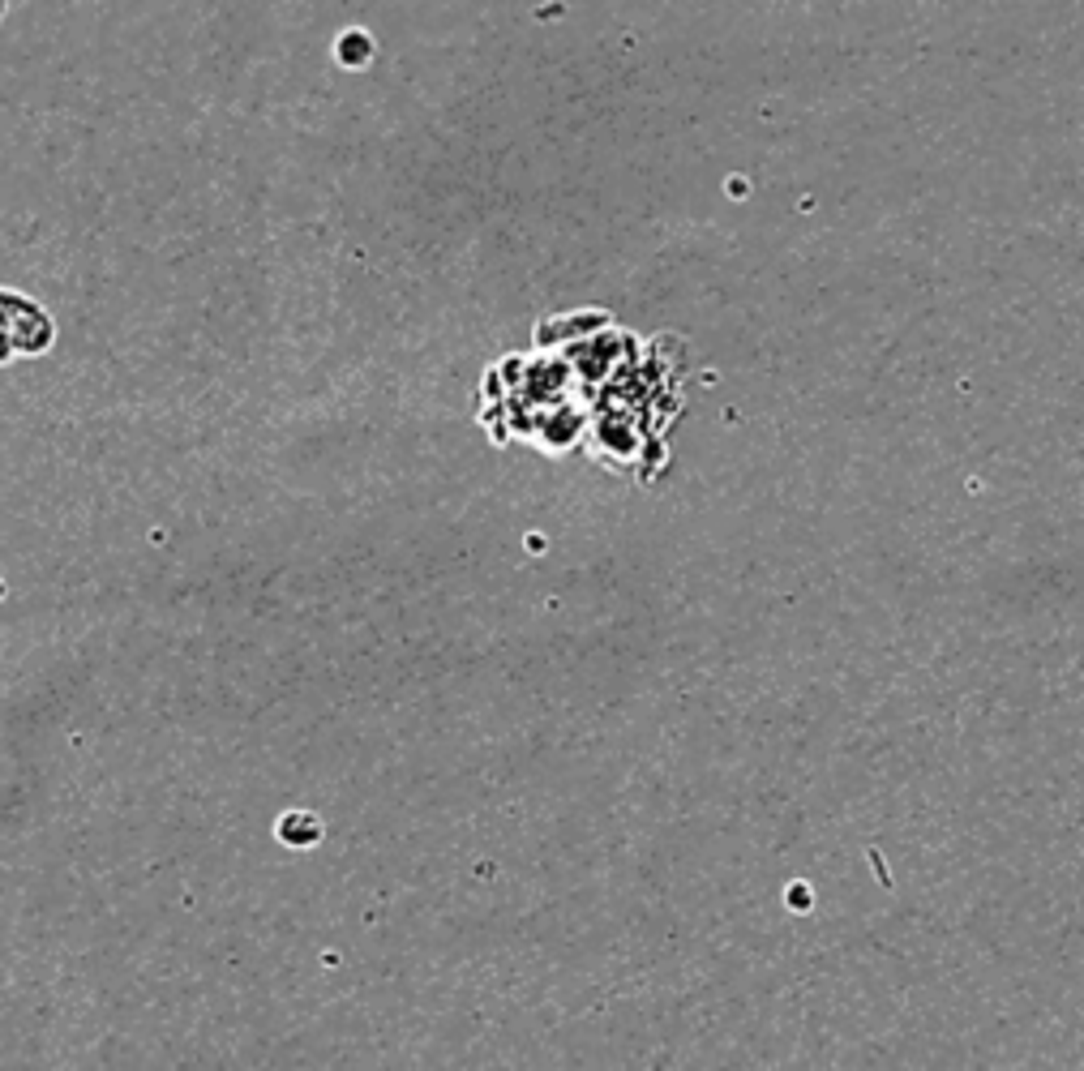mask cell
I'll use <instances>...</instances> for the list:
<instances>
[{"instance_id":"obj_2","label":"cell","mask_w":1084,"mask_h":1071,"mask_svg":"<svg viewBox=\"0 0 1084 1071\" xmlns=\"http://www.w3.org/2000/svg\"><path fill=\"white\" fill-rule=\"evenodd\" d=\"M0 18H5V0H0Z\"/></svg>"},{"instance_id":"obj_1","label":"cell","mask_w":1084,"mask_h":1071,"mask_svg":"<svg viewBox=\"0 0 1084 1071\" xmlns=\"http://www.w3.org/2000/svg\"><path fill=\"white\" fill-rule=\"evenodd\" d=\"M335 60H339L343 69L369 65V60H373V39L365 35V30H343V35L335 39Z\"/></svg>"}]
</instances>
